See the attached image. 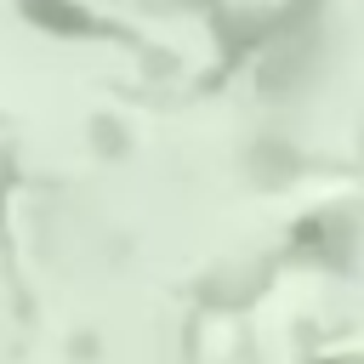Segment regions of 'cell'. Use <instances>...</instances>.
Wrapping results in <instances>:
<instances>
[{
	"mask_svg": "<svg viewBox=\"0 0 364 364\" xmlns=\"http://www.w3.org/2000/svg\"><path fill=\"white\" fill-rule=\"evenodd\" d=\"M23 11L34 23H46V28H63V34H97V23L80 6H68V0H23Z\"/></svg>",
	"mask_w": 364,
	"mask_h": 364,
	"instance_id": "cell-1",
	"label": "cell"
}]
</instances>
